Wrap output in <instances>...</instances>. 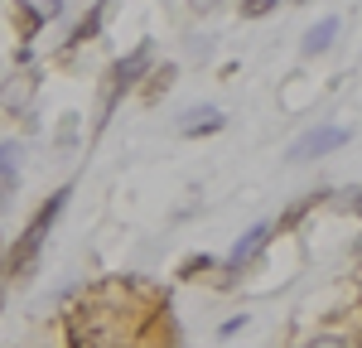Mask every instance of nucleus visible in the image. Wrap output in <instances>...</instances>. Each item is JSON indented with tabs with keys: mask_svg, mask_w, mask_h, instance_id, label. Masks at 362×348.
I'll return each mask as SVG.
<instances>
[{
	"mask_svg": "<svg viewBox=\"0 0 362 348\" xmlns=\"http://www.w3.org/2000/svg\"><path fill=\"white\" fill-rule=\"evenodd\" d=\"M68 194H73V189H58L54 199H49L44 208H39V213H34V223H29V228H25V237L15 242V252H10V261H5V271H25L29 261L39 257V247H44V237H49V228L58 223V213H63V203H68Z\"/></svg>",
	"mask_w": 362,
	"mask_h": 348,
	"instance_id": "obj_1",
	"label": "nucleus"
},
{
	"mask_svg": "<svg viewBox=\"0 0 362 348\" xmlns=\"http://www.w3.org/2000/svg\"><path fill=\"white\" fill-rule=\"evenodd\" d=\"M343 141H348V131H338V126H314V131H305L300 141L290 145V160H295V165H305V160H314V155L338 150Z\"/></svg>",
	"mask_w": 362,
	"mask_h": 348,
	"instance_id": "obj_2",
	"label": "nucleus"
},
{
	"mask_svg": "<svg viewBox=\"0 0 362 348\" xmlns=\"http://www.w3.org/2000/svg\"><path fill=\"white\" fill-rule=\"evenodd\" d=\"M145 63H150V44H140V49L126 58V63H116V73H112V78H116V83H112V102L126 92V87H136V78L145 73Z\"/></svg>",
	"mask_w": 362,
	"mask_h": 348,
	"instance_id": "obj_3",
	"label": "nucleus"
},
{
	"mask_svg": "<svg viewBox=\"0 0 362 348\" xmlns=\"http://www.w3.org/2000/svg\"><path fill=\"white\" fill-rule=\"evenodd\" d=\"M271 223H261V228H251L247 237H242V242H237V247H232V257H227V266H232V271H242V266H247L251 257H256V252H261V247H266V242H271Z\"/></svg>",
	"mask_w": 362,
	"mask_h": 348,
	"instance_id": "obj_4",
	"label": "nucleus"
},
{
	"mask_svg": "<svg viewBox=\"0 0 362 348\" xmlns=\"http://www.w3.org/2000/svg\"><path fill=\"white\" fill-rule=\"evenodd\" d=\"M227 126V116L223 112H213V107H203V112H189L184 121H179V131L184 136H213V131H223Z\"/></svg>",
	"mask_w": 362,
	"mask_h": 348,
	"instance_id": "obj_5",
	"label": "nucleus"
},
{
	"mask_svg": "<svg viewBox=\"0 0 362 348\" xmlns=\"http://www.w3.org/2000/svg\"><path fill=\"white\" fill-rule=\"evenodd\" d=\"M334 34H338V20H319V25L305 34V54H324V49L334 44Z\"/></svg>",
	"mask_w": 362,
	"mask_h": 348,
	"instance_id": "obj_6",
	"label": "nucleus"
},
{
	"mask_svg": "<svg viewBox=\"0 0 362 348\" xmlns=\"http://www.w3.org/2000/svg\"><path fill=\"white\" fill-rule=\"evenodd\" d=\"M280 0H242V20H261V15H271Z\"/></svg>",
	"mask_w": 362,
	"mask_h": 348,
	"instance_id": "obj_7",
	"label": "nucleus"
},
{
	"mask_svg": "<svg viewBox=\"0 0 362 348\" xmlns=\"http://www.w3.org/2000/svg\"><path fill=\"white\" fill-rule=\"evenodd\" d=\"M97 25H102V5H97V10L87 15L83 25H78V34H73V39H78V44H83V39H92V34H97Z\"/></svg>",
	"mask_w": 362,
	"mask_h": 348,
	"instance_id": "obj_8",
	"label": "nucleus"
},
{
	"mask_svg": "<svg viewBox=\"0 0 362 348\" xmlns=\"http://www.w3.org/2000/svg\"><path fill=\"white\" fill-rule=\"evenodd\" d=\"M300 348H348L343 339H309V344H300Z\"/></svg>",
	"mask_w": 362,
	"mask_h": 348,
	"instance_id": "obj_9",
	"label": "nucleus"
},
{
	"mask_svg": "<svg viewBox=\"0 0 362 348\" xmlns=\"http://www.w3.org/2000/svg\"><path fill=\"white\" fill-rule=\"evenodd\" d=\"M353 208H358V213H362V189H353Z\"/></svg>",
	"mask_w": 362,
	"mask_h": 348,
	"instance_id": "obj_10",
	"label": "nucleus"
}]
</instances>
